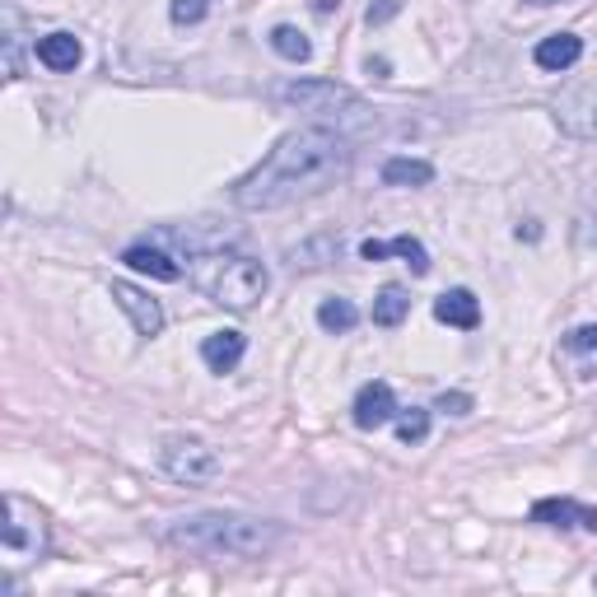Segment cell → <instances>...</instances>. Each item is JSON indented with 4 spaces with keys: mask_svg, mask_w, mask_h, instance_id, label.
I'll use <instances>...</instances> for the list:
<instances>
[{
    "mask_svg": "<svg viewBox=\"0 0 597 597\" xmlns=\"http://www.w3.org/2000/svg\"><path fill=\"white\" fill-rule=\"evenodd\" d=\"M355 323H359V308L350 304V298H327V304L317 308V327L323 332L346 336V332H355Z\"/></svg>",
    "mask_w": 597,
    "mask_h": 597,
    "instance_id": "cell-18",
    "label": "cell"
},
{
    "mask_svg": "<svg viewBox=\"0 0 597 597\" xmlns=\"http://www.w3.org/2000/svg\"><path fill=\"white\" fill-rule=\"evenodd\" d=\"M275 103L304 108V113H336V108H359V94L346 90V84H332V80H294V84L275 90Z\"/></svg>",
    "mask_w": 597,
    "mask_h": 597,
    "instance_id": "cell-6",
    "label": "cell"
},
{
    "mask_svg": "<svg viewBox=\"0 0 597 597\" xmlns=\"http://www.w3.org/2000/svg\"><path fill=\"white\" fill-rule=\"evenodd\" d=\"M285 532L271 519H252V514H187L178 523H168V542L187 546V551H206V556H266L275 551Z\"/></svg>",
    "mask_w": 597,
    "mask_h": 597,
    "instance_id": "cell-2",
    "label": "cell"
},
{
    "mask_svg": "<svg viewBox=\"0 0 597 597\" xmlns=\"http://www.w3.org/2000/svg\"><path fill=\"white\" fill-rule=\"evenodd\" d=\"M122 262L132 266V271H140V275H155V281H182V266H178V258H168L164 248H155V243H132L122 252Z\"/></svg>",
    "mask_w": 597,
    "mask_h": 597,
    "instance_id": "cell-11",
    "label": "cell"
},
{
    "mask_svg": "<svg viewBox=\"0 0 597 597\" xmlns=\"http://www.w3.org/2000/svg\"><path fill=\"white\" fill-rule=\"evenodd\" d=\"M434 317L448 327H462V332H472L481 323V298L472 290H448L434 298Z\"/></svg>",
    "mask_w": 597,
    "mask_h": 597,
    "instance_id": "cell-13",
    "label": "cell"
},
{
    "mask_svg": "<svg viewBox=\"0 0 597 597\" xmlns=\"http://www.w3.org/2000/svg\"><path fill=\"white\" fill-rule=\"evenodd\" d=\"M397 10H401V0H378V6H369V24H388Z\"/></svg>",
    "mask_w": 597,
    "mask_h": 597,
    "instance_id": "cell-24",
    "label": "cell"
},
{
    "mask_svg": "<svg viewBox=\"0 0 597 597\" xmlns=\"http://www.w3.org/2000/svg\"><path fill=\"white\" fill-rule=\"evenodd\" d=\"M532 6H556V0H532Z\"/></svg>",
    "mask_w": 597,
    "mask_h": 597,
    "instance_id": "cell-27",
    "label": "cell"
},
{
    "mask_svg": "<svg viewBox=\"0 0 597 597\" xmlns=\"http://www.w3.org/2000/svg\"><path fill=\"white\" fill-rule=\"evenodd\" d=\"M350 164V140L332 126H298L271 145V155L233 187L243 210H285L332 187Z\"/></svg>",
    "mask_w": 597,
    "mask_h": 597,
    "instance_id": "cell-1",
    "label": "cell"
},
{
    "mask_svg": "<svg viewBox=\"0 0 597 597\" xmlns=\"http://www.w3.org/2000/svg\"><path fill=\"white\" fill-rule=\"evenodd\" d=\"M168 14H174V24H201V19H206V0H174Z\"/></svg>",
    "mask_w": 597,
    "mask_h": 597,
    "instance_id": "cell-21",
    "label": "cell"
},
{
    "mask_svg": "<svg viewBox=\"0 0 597 597\" xmlns=\"http://www.w3.org/2000/svg\"><path fill=\"white\" fill-rule=\"evenodd\" d=\"M383 182H388V187H430L434 168L425 159H388V164H383Z\"/></svg>",
    "mask_w": 597,
    "mask_h": 597,
    "instance_id": "cell-16",
    "label": "cell"
},
{
    "mask_svg": "<svg viewBox=\"0 0 597 597\" xmlns=\"http://www.w3.org/2000/svg\"><path fill=\"white\" fill-rule=\"evenodd\" d=\"M532 523L597 532V509H588V504H579V500H537V504H532Z\"/></svg>",
    "mask_w": 597,
    "mask_h": 597,
    "instance_id": "cell-8",
    "label": "cell"
},
{
    "mask_svg": "<svg viewBox=\"0 0 597 597\" xmlns=\"http://www.w3.org/2000/svg\"><path fill=\"white\" fill-rule=\"evenodd\" d=\"M579 56H584V38L579 33H551V38L537 42V52H532V61H537L542 71H569Z\"/></svg>",
    "mask_w": 597,
    "mask_h": 597,
    "instance_id": "cell-14",
    "label": "cell"
},
{
    "mask_svg": "<svg viewBox=\"0 0 597 597\" xmlns=\"http://www.w3.org/2000/svg\"><path fill=\"white\" fill-rule=\"evenodd\" d=\"M243 350H248L243 332H216V336L201 341V359H206L210 374H233V369H239V359H243Z\"/></svg>",
    "mask_w": 597,
    "mask_h": 597,
    "instance_id": "cell-12",
    "label": "cell"
},
{
    "mask_svg": "<svg viewBox=\"0 0 597 597\" xmlns=\"http://www.w3.org/2000/svg\"><path fill=\"white\" fill-rule=\"evenodd\" d=\"M434 411H443V416H467V411H472V397H467V392H443V397L434 401Z\"/></svg>",
    "mask_w": 597,
    "mask_h": 597,
    "instance_id": "cell-22",
    "label": "cell"
},
{
    "mask_svg": "<svg viewBox=\"0 0 597 597\" xmlns=\"http://www.w3.org/2000/svg\"><path fill=\"white\" fill-rule=\"evenodd\" d=\"M266 285H271L266 266L252 262V258H216V271L206 275L210 298L224 304V308H233V313H248L266 294Z\"/></svg>",
    "mask_w": 597,
    "mask_h": 597,
    "instance_id": "cell-3",
    "label": "cell"
},
{
    "mask_svg": "<svg viewBox=\"0 0 597 597\" xmlns=\"http://www.w3.org/2000/svg\"><path fill=\"white\" fill-rule=\"evenodd\" d=\"M271 48H275V56H285V61H308V56H313V42L298 33L294 24L271 29Z\"/></svg>",
    "mask_w": 597,
    "mask_h": 597,
    "instance_id": "cell-19",
    "label": "cell"
},
{
    "mask_svg": "<svg viewBox=\"0 0 597 597\" xmlns=\"http://www.w3.org/2000/svg\"><path fill=\"white\" fill-rule=\"evenodd\" d=\"M425 434H430V411H397V439L401 443H425Z\"/></svg>",
    "mask_w": 597,
    "mask_h": 597,
    "instance_id": "cell-20",
    "label": "cell"
},
{
    "mask_svg": "<svg viewBox=\"0 0 597 597\" xmlns=\"http://www.w3.org/2000/svg\"><path fill=\"white\" fill-rule=\"evenodd\" d=\"M19 75V38H6V80Z\"/></svg>",
    "mask_w": 597,
    "mask_h": 597,
    "instance_id": "cell-25",
    "label": "cell"
},
{
    "mask_svg": "<svg viewBox=\"0 0 597 597\" xmlns=\"http://www.w3.org/2000/svg\"><path fill=\"white\" fill-rule=\"evenodd\" d=\"M388 71H392V66H388V61H383V56H378V61H369V75H378V80H383Z\"/></svg>",
    "mask_w": 597,
    "mask_h": 597,
    "instance_id": "cell-26",
    "label": "cell"
},
{
    "mask_svg": "<svg viewBox=\"0 0 597 597\" xmlns=\"http://www.w3.org/2000/svg\"><path fill=\"white\" fill-rule=\"evenodd\" d=\"M565 350H597V323L574 327V332L565 336Z\"/></svg>",
    "mask_w": 597,
    "mask_h": 597,
    "instance_id": "cell-23",
    "label": "cell"
},
{
    "mask_svg": "<svg viewBox=\"0 0 597 597\" xmlns=\"http://www.w3.org/2000/svg\"><path fill=\"white\" fill-rule=\"evenodd\" d=\"M359 258H365V262H383V258H407V266H411L416 275H425V271H430V252H425V243H420V239H411V233H401V239H388V243H378V239L359 243Z\"/></svg>",
    "mask_w": 597,
    "mask_h": 597,
    "instance_id": "cell-10",
    "label": "cell"
},
{
    "mask_svg": "<svg viewBox=\"0 0 597 597\" xmlns=\"http://www.w3.org/2000/svg\"><path fill=\"white\" fill-rule=\"evenodd\" d=\"M38 61L48 71H75L80 66V38L75 33H48V38H38Z\"/></svg>",
    "mask_w": 597,
    "mask_h": 597,
    "instance_id": "cell-15",
    "label": "cell"
},
{
    "mask_svg": "<svg viewBox=\"0 0 597 597\" xmlns=\"http://www.w3.org/2000/svg\"><path fill=\"white\" fill-rule=\"evenodd\" d=\"M113 298H117V308L132 317L136 336H159V332H164V308H159V298H149L140 285L113 281Z\"/></svg>",
    "mask_w": 597,
    "mask_h": 597,
    "instance_id": "cell-7",
    "label": "cell"
},
{
    "mask_svg": "<svg viewBox=\"0 0 597 597\" xmlns=\"http://www.w3.org/2000/svg\"><path fill=\"white\" fill-rule=\"evenodd\" d=\"M0 542H6V556L14 565L38 561L42 542H48V523H42L38 504H29L24 495H6V532H0Z\"/></svg>",
    "mask_w": 597,
    "mask_h": 597,
    "instance_id": "cell-5",
    "label": "cell"
},
{
    "mask_svg": "<svg viewBox=\"0 0 597 597\" xmlns=\"http://www.w3.org/2000/svg\"><path fill=\"white\" fill-rule=\"evenodd\" d=\"M411 313V294L401 290V285H383L378 298H374V323L378 327H397L401 317Z\"/></svg>",
    "mask_w": 597,
    "mask_h": 597,
    "instance_id": "cell-17",
    "label": "cell"
},
{
    "mask_svg": "<svg viewBox=\"0 0 597 597\" xmlns=\"http://www.w3.org/2000/svg\"><path fill=\"white\" fill-rule=\"evenodd\" d=\"M159 467L178 485H206V481L220 476V453L210 443H201V439L174 434V439H164V448H159Z\"/></svg>",
    "mask_w": 597,
    "mask_h": 597,
    "instance_id": "cell-4",
    "label": "cell"
},
{
    "mask_svg": "<svg viewBox=\"0 0 597 597\" xmlns=\"http://www.w3.org/2000/svg\"><path fill=\"white\" fill-rule=\"evenodd\" d=\"M350 416H355L359 430H378V425H388L397 416L392 388H388V383H365L359 397H355V407H350Z\"/></svg>",
    "mask_w": 597,
    "mask_h": 597,
    "instance_id": "cell-9",
    "label": "cell"
}]
</instances>
